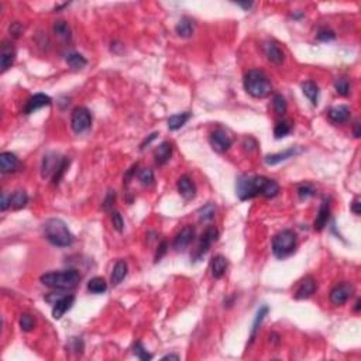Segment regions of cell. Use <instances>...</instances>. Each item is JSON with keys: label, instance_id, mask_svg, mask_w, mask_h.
<instances>
[{"label": "cell", "instance_id": "cell-48", "mask_svg": "<svg viewBox=\"0 0 361 361\" xmlns=\"http://www.w3.org/2000/svg\"><path fill=\"white\" fill-rule=\"evenodd\" d=\"M9 31L10 36H13V37H19L20 34L23 33V26H21L20 23H17V21H14V23L10 24Z\"/></svg>", "mask_w": 361, "mask_h": 361}, {"label": "cell", "instance_id": "cell-7", "mask_svg": "<svg viewBox=\"0 0 361 361\" xmlns=\"http://www.w3.org/2000/svg\"><path fill=\"white\" fill-rule=\"evenodd\" d=\"M209 143H210L212 149L216 153H220L222 154V153H226V151L230 150V147L233 146V137L227 130L219 127V129L213 130L212 133H210Z\"/></svg>", "mask_w": 361, "mask_h": 361}, {"label": "cell", "instance_id": "cell-17", "mask_svg": "<svg viewBox=\"0 0 361 361\" xmlns=\"http://www.w3.org/2000/svg\"><path fill=\"white\" fill-rule=\"evenodd\" d=\"M176 188H178V192L179 195L185 199V201H191L196 196V186L195 182L192 181V178L188 175H182L178 182H176Z\"/></svg>", "mask_w": 361, "mask_h": 361}, {"label": "cell", "instance_id": "cell-35", "mask_svg": "<svg viewBox=\"0 0 361 361\" xmlns=\"http://www.w3.org/2000/svg\"><path fill=\"white\" fill-rule=\"evenodd\" d=\"M278 194H279V185H278V182L268 178L267 182H265V185H264V189H262L261 195L264 198H267V199H271V198H275Z\"/></svg>", "mask_w": 361, "mask_h": 361}, {"label": "cell", "instance_id": "cell-3", "mask_svg": "<svg viewBox=\"0 0 361 361\" xmlns=\"http://www.w3.org/2000/svg\"><path fill=\"white\" fill-rule=\"evenodd\" d=\"M41 284L51 289H72L81 281V274L76 269H64L47 272L40 278Z\"/></svg>", "mask_w": 361, "mask_h": 361}, {"label": "cell", "instance_id": "cell-31", "mask_svg": "<svg viewBox=\"0 0 361 361\" xmlns=\"http://www.w3.org/2000/svg\"><path fill=\"white\" fill-rule=\"evenodd\" d=\"M88 291L91 294H96V295L104 294L107 291V282H106V279L102 277L91 278L89 282H88Z\"/></svg>", "mask_w": 361, "mask_h": 361}, {"label": "cell", "instance_id": "cell-14", "mask_svg": "<svg viewBox=\"0 0 361 361\" xmlns=\"http://www.w3.org/2000/svg\"><path fill=\"white\" fill-rule=\"evenodd\" d=\"M302 151H304V149H301V147H291V149L284 150L281 153L265 155L264 161H265L267 165H277V164L282 162V161H287L289 158H294L299 155V154H302Z\"/></svg>", "mask_w": 361, "mask_h": 361}, {"label": "cell", "instance_id": "cell-50", "mask_svg": "<svg viewBox=\"0 0 361 361\" xmlns=\"http://www.w3.org/2000/svg\"><path fill=\"white\" fill-rule=\"evenodd\" d=\"M9 206H10V196H7V195L3 192V194H1V204H0V210H1V212H4V210H6V209L9 207Z\"/></svg>", "mask_w": 361, "mask_h": 361}, {"label": "cell", "instance_id": "cell-23", "mask_svg": "<svg viewBox=\"0 0 361 361\" xmlns=\"http://www.w3.org/2000/svg\"><path fill=\"white\" fill-rule=\"evenodd\" d=\"M227 267H229V261L227 258L219 254V256H214L210 262V271H212V275L216 279H220V278L226 274L227 271Z\"/></svg>", "mask_w": 361, "mask_h": 361}, {"label": "cell", "instance_id": "cell-2", "mask_svg": "<svg viewBox=\"0 0 361 361\" xmlns=\"http://www.w3.org/2000/svg\"><path fill=\"white\" fill-rule=\"evenodd\" d=\"M244 89L256 99H264L272 92V85L267 74L261 69H250L244 75Z\"/></svg>", "mask_w": 361, "mask_h": 361}, {"label": "cell", "instance_id": "cell-25", "mask_svg": "<svg viewBox=\"0 0 361 361\" xmlns=\"http://www.w3.org/2000/svg\"><path fill=\"white\" fill-rule=\"evenodd\" d=\"M127 272H129L127 262H126V261H123V259H119V261L114 264L113 271H111V275H110L111 284H113V285H119L121 281L127 277Z\"/></svg>", "mask_w": 361, "mask_h": 361}, {"label": "cell", "instance_id": "cell-39", "mask_svg": "<svg viewBox=\"0 0 361 361\" xmlns=\"http://www.w3.org/2000/svg\"><path fill=\"white\" fill-rule=\"evenodd\" d=\"M19 324L20 329L23 332H27L28 333V332H33L34 330V327H36V319L30 315V313H23V315L20 316Z\"/></svg>", "mask_w": 361, "mask_h": 361}, {"label": "cell", "instance_id": "cell-6", "mask_svg": "<svg viewBox=\"0 0 361 361\" xmlns=\"http://www.w3.org/2000/svg\"><path fill=\"white\" fill-rule=\"evenodd\" d=\"M92 126V113L84 106L75 107L71 114V127L76 134L85 133Z\"/></svg>", "mask_w": 361, "mask_h": 361}, {"label": "cell", "instance_id": "cell-5", "mask_svg": "<svg viewBox=\"0 0 361 361\" xmlns=\"http://www.w3.org/2000/svg\"><path fill=\"white\" fill-rule=\"evenodd\" d=\"M297 234L292 230H282L274 236L272 239V254L279 259H285L289 256H292L297 250Z\"/></svg>", "mask_w": 361, "mask_h": 361}, {"label": "cell", "instance_id": "cell-40", "mask_svg": "<svg viewBox=\"0 0 361 361\" xmlns=\"http://www.w3.org/2000/svg\"><path fill=\"white\" fill-rule=\"evenodd\" d=\"M334 89L340 96H347L350 93V84L346 78H337L334 81Z\"/></svg>", "mask_w": 361, "mask_h": 361}, {"label": "cell", "instance_id": "cell-8", "mask_svg": "<svg viewBox=\"0 0 361 361\" xmlns=\"http://www.w3.org/2000/svg\"><path fill=\"white\" fill-rule=\"evenodd\" d=\"M219 239V230L214 227V226H207L206 230L202 233L201 239H199V243H198V247H196V253L194 254V258L198 261L204 257L205 254L209 251L210 246L213 243H216Z\"/></svg>", "mask_w": 361, "mask_h": 361}, {"label": "cell", "instance_id": "cell-32", "mask_svg": "<svg viewBox=\"0 0 361 361\" xmlns=\"http://www.w3.org/2000/svg\"><path fill=\"white\" fill-rule=\"evenodd\" d=\"M52 31H54V34H55L59 40L66 41V40L71 38V27L68 26V23L64 21V20H58V21H55L54 26H52Z\"/></svg>", "mask_w": 361, "mask_h": 361}, {"label": "cell", "instance_id": "cell-28", "mask_svg": "<svg viewBox=\"0 0 361 361\" xmlns=\"http://www.w3.org/2000/svg\"><path fill=\"white\" fill-rule=\"evenodd\" d=\"M28 204V195L24 189H17L10 195V206L16 210L26 207Z\"/></svg>", "mask_w": 361, "mask_h": 361}, {"label": "cell", "instance_id": "cell-29", "mask_svg": "<svg viewBox=\"0 0 361 361\" xmlns=\"http://www.w3.org/2000/svg\"><path fill=\"white\" fill-rule=\"evenodd\" d=\"M302 92L309 99V102L313 106H317V103H319V86H317V84H315L313 81H306L305 84L302 85Z\"/></svg>", "mask_w": 361, "mask_h": 361}, {"label": "cell", "instance_id": "cell-12", "mask_svg": "<svg viewBox=\"0 0 361 361\" xmlns=\"http://www.w3.org/2000/svg\"><path fill=\"white\" fill-rule=\"evenodd\" d=\"M51 103H52V99L48 95H46V93H36L34 96H31L26 102V106H24L23 111H24V114H31V113L40 110V109H43L46 106H50Z\"/></svg>", "mask_w": 361, "mask_h": 361}, {"label": "cell", "instance_id": "cell-49", "mask_svg": "<svg viewBox=\"0 0 361 361\" xmlns=\"http://www.w3.org/2000/svg\"><path fill=\"white\" fill-rule=\"evenodd\" d=\"M352 212L354 213L356 216H360V213H361V201H360V198H356V199L353 201Z\"/></svg>", "mask_w": 361, "mask_h": 361}, {"label": "cell", "instance_id": "cell-4", "mask_svg": "<svg viewBox=\"0 0 361 361\" xmlns=\"http://www.w3.org/2000/svg\"><path fill=\"white\" fill-rule=\"evenodd\" d=\"M267 179L268 178L261 175L240 176L237 179V184H236V194L239 196V199L240 201H249V199L256 198L257 195H261Z\"/></svg>", "mask_w": 361, "mask_h": 361}, {"label": "cell", "instance_id": "cell-13", "mask_svg": "<svg viewBox=\"0 0 361 361\" xmlns=\"http://www.w3.org/2000/svg\"><path fill=\"white\" fill-rule=\"evenodd\" d=\"M262 50H264V54H265L269 62H272L274 65H282L284 59H285V54L275 41H272V40L265 41L264 46H262Z\"/></svg>", "mask_w": 361, "mask_h": 361}, {"label": "cell", "instance_id": "cell-1", "mask_svg": "<svg viewBox=\"0 0 361 361\" xmlns=\"http://www.w3.org/2000/svg\"><path fill=\"white\" fill-rule=\"evenodd\" d=\"M43 232L46 239L52 246L65 249L72 246L75 241V236L68 229L66 223L62 222L61 219H48L43 224Z\"/></svg>", "mask_w": 361, "mask_h": 361}, {"label": "cell", "instance_id": "cell-16", "mask_svg": "<svg viewBox=\"0 0 361 361\" xmlns=\"http://www.w3.org/2000/svg\"><path fill=\"white\" fill-rule=\"evenodd\" d=\"M75 304V297L74 295H64V297H59L56 299L55 302L52 304V317L54 319H61L62 316L74 306Z\"/></svg>", "mask_w": 361, "mask_h": 361}, {"label": "cell", "instance_id": "cell-24", "mask_svg": "<svg viewBox=\"0 0 361 361\" xmlns=\"http://www.w3.org/2000/svg\"><path fill=\"white\" fill-rule=\"evenodd\" d=\"M175 33L181 38L192 37V34L195 33L194 20L189 17H182L175 26Z\"/></svg>", "mask_w": 361, "mask_h": 361}, {"label": "cell", "instance_id": "cell-36", "mask_svg": "<svg viewBox=\"0 0 361 361\" xmlns=\"http://www.w3.org/2000/svg\"><path fill=\"white\" fill-rule=\"evenodd\" d=\"M272 107H274V111L277 113L278 116H284L287 113L288 109L285 98L282 95H274V98H272Z\"/></svg>", "mask_w": 361, "mask_h": 361}, {"label": "cell", "instance_id": "cell-41", "mask_svg": "<svg viewBox=\"0 0 361 361\" xmlns=\"http://www.w3.org/2000/svg\"><path fill=\"white\" fill-rule=\"evenodd\" d=\"M110 220L111 224H113V229H114L116 232L123 233V230H124V220H123V217H121L120 212H117V210H111Z\"/></svg>", "mask_w": 361, "mask_h": 361}, {"label": "cell", "instance_id": "cell-46", "mask_svg": "<svg viewBox=\"0 0 361 361\" xmlns=\"http://www.w3.org/2000/svg\"><path fill=\"white\" fill-rule=\"evenodd\" d=\"M243 147L246 151H249V153H253L254 150L257 149V141L253 139V137H246L244 141H243Z\"/></svg>", "mask_w": 361, "mask_h": 361}, {"label": "cell", "instance_id": "cell-11", "mask_svg": "<svg viewBox=\"0 0 361 361\" xmlns=\"http://www.w3.org/2000/svg\"><path fill=\"white\" fill-rule=\"evenodd\" d=\"M195 227L191 224H186L185 227H182L174 239L172 247L176 251H184L194 241L195 239Z\"/></svg>", "mask_w": 361, "mask_h": 361}, {"label": "cell", "instance_id": "cell-18", "mask_svg": "<svg viewBox=\"0 0 361 361\" xmlns=\"http://www.w3.org/2000/svg\"><path fill=\"white\" fill-rule=\"evenodd\" d=\"M16 59V50L11 43L9 41H3L1 43V51H0V66L1 71H7L11 65L14 64Z\"/></svg>", "mask_w": 361, "mask_h": 361}, {"label": "cell", "instance_id": "cell-45", "mask_svg": "<svg viewBox=\"0 0 361 361\" xmlns=\"http://www.w3.org/2000/svg\"><path fill=\"white\" fill-rule=\"evenodd\" d=\"M114 201H116V192L114 191H109L107 195H106V198H104V201H103V210L109 212L111 207H113V205H114Z\"/></svg>", "mask_w": 361, "mask_h": 361}, {"label": "cell", "instance_id": "cell-57", "mask_svg": "<svg viewBox=\"0 0 361 361\" xmlns=\"http://www.w3.org/2000/svg\"><path fill=\"white\" fill-rule=\"evenodd\" d=\"M360 305H361V301L360 299H357V302H356V308H354V310H356V312H360Z\"/></svg>", "mask_w": 361, "mask_h": 361}, {"label": "cell", "instance_id": "cell-43", "mask_svg": "<svg viewBox=\"0 0 361 361\" xmlns=\"http://www.w3.org/2000/svg\"><path fill=\"white\" fill-rule=\"evenodd\" d=\"M316 38H317L319 41L327 43V41H332V40L336 38V33H334L333 30H330V28L322 27L319 28V31H317V34H316Z\"/></svg>", "mask_w": 361, "mask_h": 361}, {"label": "cell", "instance_id": "cell-9", "mask_svg": "<svg viewBox=\"0 0 361 361\" xmlns=\"http://www.w3.org/2000/svg\"><path fill=\"white\" fill-rule=\"evenodd\" d=\"M353 292H354V288L350 282H340L337 285H334L333 289L330 291V302L334 306H342L344 305L350 298H352Z\"/></svg>", "mask_w": 361, "mask_h": 361}, {"label": "cell", "instance_id": "cell-15", "mask_svg": "<svg viewBox=\"0 0 361 361\" xmlns=\"http://www.w3.org/2000/svg\"><path fill=\"white\" fill-rule=\"evenodd\" d=\"M317 289V282L312 275L305 277L298 285L297 291H295V298L297 299H308L310 298Z\"/></svg>", "mask_w": 361, "mask_h": 361}, {"label": "cell", "instance_id": "cell-44", "mask_svg": "<svg viewBox=\"0 0 361 361\" xmlns=\"http://www.w3.org/2000/svg\"><path fill=\"white\" fill-rule=\"evenodd\" d=\"M68 167H69V158L65 157L62 165L58 168V171L55 172V175L52 176V184H54V185H58V184H59V181L62 179V176H64V174L66 172Z\"/></svg>", "mask_w": 361, "mask_h": 361}, {"label": "cell", "instance_id": "cell-52", "mask_svg": "<svg viewBox=\"0 0 361 361\" xmlns=\"http://www.w3.org/2000/svg\"><path fill=\"white\" fill-rule=\"evenodd\" d=\"M72 343H74V349L75 352H81L82 349H84V343H82V340L79 339V337H74L72 339Z\"/></svg>", "mask_w": 361, "mask_h": 361}, {"label": "cell", "instance_id": "cell-33", "mask_svg": "<svg viewBox=\"0 0 361 361\" xmlns=\"http://www.w3.org/2000/svg\"><path fill=\"white\" fill-rule=\"evenodd\" d=\"M214 214H216L214 204H206L198 210V217L201 222H210L214 219Z\"/></svg>", "mask_w": 361, "mask_h": 361}, {"label": "cell", "instance_id": "cell-21", "mask_svg": "<svg viewBox=\"0 0 361 361\" xmlns=\"http://www.w3.org/2000/svg\"><path fill=\"white\" fill-rule=\"evenodd\" d=\"M329 219H330V204H329V199H323V202L319 207L315 223H313V229L316 232H322L329 222Z\"/></svg>", "mask_w": 361, "mask_h": 361}, {"label": "cell", "instance_id": "cell-27", "mask_svg": "<svg viewBox=\"0 0 361 361\" xmlns=\"http://www.w3.org/2000/svg\"><path fill=\"white\" fill-rule=\"evenodd\" d=\"M191 119V113L189 111H184V113H178V114H174L171 116L169 119L167 120L168 129L171 131H176V130L182 129L184 126L186 124V121Z\"/></svg>", "mask_w": 361, "mask_h": 361}, {"label": "cell", "instance_id": "cell-53", "mask_svg": "<svg viewBox=\"0 0 361 361\" xmlns=\"http://www.w3.org/2000/svg\"><path fill=\"white\" fill-rule=\"evenodd\" d=\"M157 136H158V133H153V134H151V136H150L149 139H146V140H144V141H143V143H141V146H140V150L146 149V146H149L150 143H151V141H153V140L155 139V137H157Z\"/></svg>", "mask_w": 361, "mask_h": 361}, {"label": "cell", "instance_id": "cell-10", "mask_svg": "<svg viewBox=\"0 0 361 361\" xmlns=\"http://www.w3.org/2000/svg\"><path fill=\"white\" fill-rule=\"evenodd\" d=\"M65 157H59L56 153H50L43 158V164H41V175L43 178H51L55 175L58 168L62 165Z\"/></svg>", "mask_w": 361, "mask_h": 361}, {"label": "cell", "instance_id": "cell-22", "mask_svg": "<svg viewBox=\"0 0 361 361\" xmlns=\"http://www.w3.org/2000/svg\"><path fill=\"white\" fill-rule=\"evenodd\" d=\"M172 157V144L168 141H162L154 153L155 164L157 165H165Z\"/></svg>", "mask_w": 361, "mask_h": 361}, {"label": "cell", "instance_id": "cell-38", "mask_svg": "<svg viewBox=\"0 0 361 361\" xmlns=\"http://www.w3.org/2000/svg\"><path fill=\"white\" fill-rule=\"evenodd\" d=\"M297 192L301 201H308V199H310V198L315 196L316 189L312 184H302V185L298 186Z\"/></svg>", "mask_w": 361, "mask_h": 361}, {"label": "cell", "instance_id": "cell-19", "mask_svg": "<svg viewBox=\"0 0 361 361\" xmlns=\"http://www.w3.org/2000/svg\"><path fill=\"white\" fill-rule=\"evenodd\" d=\"M20 168V159L16 154L4 151L0 154V171L3 174H11L16 172Z\"/></svg>", "mask_w": 361, "mask_h": 361}, {"label": "cell", "instance_id": "cell-51", "mask_svg": "<svg viewBox=\"0 0 361 361\" xmlns=\"http://www.w3.org/2000/svg\"><path fill=\"white\" fill-rule=\"evenodd\" d=\"M137 167H139V165H137V164H134V165H133V167L130 168L129 171H127V174H126V176H124V181H126L124 184H126V185L129 184L130 179H131L133 176L136 175V172H137Z\"/></svg>", "mask_w": 361, "mask_h": 361}, {"label": "cell", "instance_id": "cell-55", "mask_svg": "<svg viewBox=\"0 0 361 361\" xmlns=\"http://www.w3.org/2000/svg\"><path fill=\"white\" fill-rule=\"evenodd\" d=\"M161 360H179V356L178 354H167Z\"/></svg>", "mask_w": 361, "mask_h": 361}, {"label": "cell", "instance_id": "cell-34", "mask_svg": "<svg viewBox=\"0 0 361 361\" xmlns=\"http://www.w3.org/2000/svg\"><path fill=\"white\" fill-rule=\"evenodd\" d=\"M291 131H292V124H291V121L288 120L278 121L277 124H275V127H274V137L277 140L282 139V137L288 136Z\"/></svg>", "mask_w": 361, "mask_h": 361}, {"label": "cell", "instance_id": "cell-54", "mask_svg": "<svg viewBox=\"0 0 361 361\" xmlns=\"http://www.w3.org/2000/svg\"><path fill=\"white\" fill-rule=\"evenodd\" d=\"M354 137L356 139L360 137V121H356L354 123Z\"/></svg>", "mask_w": 361, "mask_h": 361}, {"label": "cell", "instance_id": "cell-47", "mask_svg": "<svg viewBox=\"0 0 361 361\" xmlns=\"http://www.w3.org/2000/svg\"><path fill=\"white\" fill-rule=\"evenodd\" d=\"M168 251V243L165 240L161 241V244L158 246V250L155 253V262H158L159 259L162 258L164 256H165V253Z\"/></svg>", "mask_w": 361, "mask_h": 361}, {"label": "cell", "instance_id": "cell-26", "mask_svg": "<svg viewBox=\"0 0 361 361\" xmlns=\"http://www.w3.org/2000/svg\"><path fill=\"white\" fill-rule=\"evenodd\" d=\"M268 312H269V309L267 305L261 306L258 310H257V315H256V317H254V322H253V326H251L250 342H249V344H251V343L256 340V336H257V333H258L259 326L262 324L264 319H265V316L268 315Z\"/></svg>", "mask_w": 361, "mask_h": 361}, {"label": "cell", "instance_id": "cell-37", "mask_svg": "<svg viewBox=\"0 0 361 361\" xmlns=\"http://www.w3.org/2000/svg\"><path fill=\"white\" fill-rule=\"evenodd\" d=\"M137 178L143 186H150L154 184V172L151 168H141L137 172Z\"/></svg>", "mask_w": 361, "mask_h": 361}, {"label": "cell", "instance_id": "cell-56", "mask_svg": "<svg viewBox=\"0 0 361 361\" xmlns=\"http://www.w3.org/2000/svg\"><path fill=\"white\" fill-rule=\"evenodd\" d=\"M237 4H239L240 7H243L244 10H249L253 7V3H237Z\"/></svg>", "mask_w": 361, "mask_h": 361}, {"label": "cell", "instance_id": "cell-42", "mask_svg": "<svg viewBox=\"0 0 361 361\" xmlns=\"http://www.w3.org/2000/svg\"><path fill=\"white\" fill-rule=\"evenodd\" d=\"M133 353L136 354V357H139L140 360L143 361H149L153 359V354H150V353L144 349V346H143L140 342L134 343V346H133Z\"/></svg>", "mask_w": 361, "mask_h": 361}, {"label": "cell", "instance_id": "cell-30", "mask_svg": "<svg viewBox=\"0 0 361 361\" xmlns=\"http://www.w3.org/2000/svg\"><path fill=\"white\" fill-rule=\"evenodd\" d=\"M65 62L68 64V66H71L75 71H79V69H84L85 66L88 65V61L82 54L79 52H68L65 55Z\"/></svg>", "mask_w": 361, "mask_h": 361}, {"label": "cell", "instance_id": "cell-20", "mask_svg": "<svg viewBox=\"0 0 361 361\" xmlns=\"http://www.w3.org/2000/svg\"><path fill=\"white\" fill-rule=\"evenodd\" d=\"M327 116L332 123L334 124H343L346 121L350 119L352 116V111H350V107L346 106V104H339V106H333L330 107L329 111H327Z\"/></svg>", "mask_w": 361, "mask_h": 361}]
</instances>
